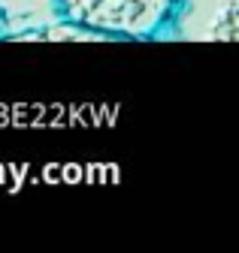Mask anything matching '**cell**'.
<instances>
[{"instance_id": "6da1fadb", "label": "cell", "mask_w": 239, "mask_h": 253, "mask_svg": "<svg viewBox=\"0 0 239 253\" xmlns=\"http://www.w3.org/2000/svg\"><path fill=\"white\" fill-rule=\"evenodd\" d=\"M182 0H55L64 21L109 40H158Z\"/></svg>"}, {"instance_id": "7a4b0ae2", "label": "cell", "mask_w": 239, "mask_h": 253, "mask_svg": "<svg viewBox=\"0 0 239 253\" xmlns=\"http://www.w3.org/2000/svg\"><path fill=\"white\" fill-rule=\"evenodd\" d=\"M158 40L236 42L239 40V0H182Z\"/></svg>"}, {"instance_id": "3957f363", "label": "cell", "mask_w": 239, "mask_h": 253, "mask_svg": "<svg viewBox=\"0 0 239 253\" xmlns=\"http://www.w3.org/2000/svg\"><path fill=\"white\" fill-rule=\"evenodd\" d=\"M18 40H109L97 30H88V27H79L73 21H67L64 27H43V30H31V34H21Z\"/></svg>"}]
</instances>
